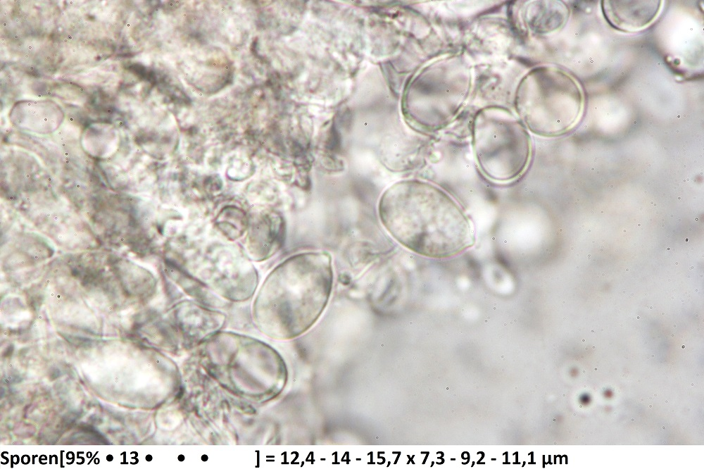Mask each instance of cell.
Listing matches in <instances>:
<instances>
[{"label":"cell","instance_id":"8992f818","mask_svg":"<svg viewBox=\"0 0 704 469\" xmlns=\"http://www.w3.org/2000/svg\"><path fill=\"white\" fill-rule=\"evenodd\" d=\"M601 6L605 19L612 27L621 31L637 32L655 21L662 1L606 0Z\"/></svg>","mask_w":704,"mask_h":469},{"label":"cell","instance_id":"5b68a950","mask_svg":"<svg viewBox=\"0 0 704 469\" xmlns=\"http://www.w3.org/2000/svg\"><path fill=\"white\" fill-rule=\"evenodd\" d=\"M471 84V67L463 56L436 61L422 76L420 100L410 110L411 120L427 132L447 127L463 108Z\"/></svg>","mask_w":704,"mask_h":469},{"label":"cell","instance_id":"ba28073f","mask_svg":"<svg viewBox=\"0 0 704 469\" xmlns=\"http://www.w3.org/2000/svg\"><path fill=\"white\" fill-rule=\"evenodd\" d=\"M165 271L172 282L196 302L208 307H222L227 304L204 283L174 261H165Z\"/></svg>","mask_w":704,"mask_h":469},{"label":"cell","instance_id":"277c9868","mask_svg":"<svg viewBox=\"0 0 704 469\" xmlns=\"http://www.w3.org/2000/svg\"><path fill=\"white\" fill-rule=\"evenodd\" d=\"M472 148L476 162L489 180L506 183L527 169L532 153L528 130L520 117L500 106L477 112L472 125Z\"/></svg>","mask_w":704,"mask_h":469},{"label":"cell","instance_id":"7a4b0ae2","mask_svg":"<svg viewBox=\"0 0 704 469\" xmlns=\"http://www.w3.org/2000/svg\"><path fill=\"white\" fill-rule=\"evenodd\" d=\"M330 254L300 253L277 265L256 292L253 313L259 328L277 339H291L319 319L332 289Z\"/></svg>","mask_w":704,"mask_h":469},{"label":"cell","instance_id":"3957f363","mask_svg":"<svg viewBox=\"0 0 704 469\" xmlns=\"http://www.w3.org/2000/svg\"><path fill=\"white\" fill-rule=\"evenodd\" d=\"M584 104L579 82L553 66L532 70L520 82L517 115L532 132L544 137L563 134L579 120Z\"/></svg>","mask_w":704,"mask_h":469},{"label":"cell","instance_id":"6da1fadb","mask_svg":"<svg viewBox=\"0 0 704 469\" xmlns=\"http://www.w3.org/2000/svg\"><path fill=\"white\" fill-rule=\"evenodd\" d=\"M380 220L390 234L423 256L444 258L473 246L475 234L460 205L439 186L423 180L398 181L382 194Z\"/></svg>","mask_w":704,"mask_h":469},{"label":"cell","instance_id":"52a82bcc","mask_svg":"<svg viewBox=\"0 0 704 469\" xmlns=\"http://www.w3.org/2000/svg\"><path fill=\"white\" fill-rule=\"evenodd\" d=\"M285 222L277 213L262 214L249 227L248 248L254 261L265 260L283 246L285 239Z\"/></svg>","mask_w":704,"mask_h":469}]
</instances>
